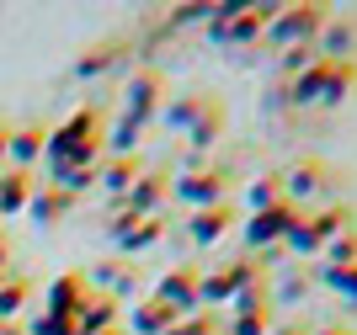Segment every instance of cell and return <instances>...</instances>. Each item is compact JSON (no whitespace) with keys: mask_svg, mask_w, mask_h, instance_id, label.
<instances>
[{"mask_svg":"<svg viewBox=\"0 0 357 335\" xmlns=\"http://www.w3.org/2000/svg\"><path fill=\"white\" fill-rule=\"evenodd\" d=\"M357 86V64H314L298 80H288V102L298 107H342Z\"/></svg>","mask_w":357,"mask_h":335,"instance_id":"cell-1","label":"cell"},{"mask_svg":"<svg viewBox=\"0 0 357 335\" xmlns=\"http://www.w3.org/2000/svg\"><path fill=\"white\" fill-rule=\"evenodd\" d=\"M278 6H208V38L224 48H245L267 32Z\"/></svg>","mask_w":357,"mask_h":335,"instance_id":"cell-2","label":"cell"},{"mask_svg":"<svg viewBox=\"0 0 357 335\" xmlns=\"http://www.w3.org/2000/svg\"><path fill=\"white\" fill-rule=\"evenodd\" d=\"M326 16H331L326 6H310V0H304V6H278L261 38H267L278 54H283V48H310V43H314V32L326 27Z\"/></svg>","mask_w":357,"mask_h":335,"instance_id":"cell-3","label":"cell"},{"mask_svg":"<svg viewBox=\"0 0 357 335\" xmlns=\"http://www.w3.org/2000/svg\"><path fill=\"white\" fill-rule=\"evenodd\" d=\"M160 102H165V75L155 70V64H134V70L123 75V112L128 123H155L160 117Z\"/></svg>","mask_w":357,"mask_h":335,"instance_id":"cell-4","label":"cell"},{"mask_svg":"<svg viewBox=\"0 0 357 335\" xmlns=\"http://www.w3.org/2000/svg\"><path fill=\"white\" fill-rule=\"evenodd\" d=\"M224 192H229V176L224 171H187L171 181V197H176L187 213H203V208H219Z\"/></svg>","mask_w":357,"mask_h":335,"instance_id":"cell-5","label":"cell"},{"mask_svg":"<svg viewBox=\"0 0 357 335\" xmlns=\"http://www.w3.org/2000/svg\"><path fill=\"white\" fill-rule=\"evenodd\" d=\"M320 187H326V165L320 160H298V165H288V171L278 176V192H283V203L294 208V213H310V208L320 203Z\"/></svg>","mask_w":357,"mask_h":335,"instance_id":"cell-6","label":"cell"},{"mask_svg":"<svg viewBox=\"0 0 357 335\" xmlns=\"http://www.w3.org/2000/svg\"><path fill=\"white\" fill-rule=\"evenodd\" d=\"M310 48L320 64H357V16H326Z\"/></svg>","mask_w":357,"mask_h":335,"instance_id":"cell-7","label":"cell"},{"mask_svg":"<svg viewBox=\"0 0 357 335\" xmlns=\"http://www.w3.org/2000/svg\"><path fill=\"white\" fill-rule=\"evenodd\" d=\"M294 219H304V213H294L288 203L267 208V213H256V219H245V256H267V250L283 245V234L294 229Z\"/></svg>","mask_w":357,"mask_h":335,"instance_id":"cell-8","label":"cell"},{"mask_svg":"<svg viewBox=\"0 0 357 335\" xmlns=\"http://www.w3.org/2000/svg\"><path fill=\"white\" fill-rule=\"evenodd\" d=\"M165 197H171V176H165V171H139V181L128 187L123 208H128L134 219H160V213H165Z\"/></svg>","mask_w":357,"mask_h":335,"instance_id":"cell-9","label":"cell"},{"mask_svg":"<svg viewBox=\"0 0 357 335\" xmlns=\"http://www.w3.org/2000/svg\"><path fill=\"white\" fill-rule=\"evenodd\" d=\"M149 298L165 304L171 314H197V272H192V266H171V272L155 282Z\"/></svg>","mask_w":357,"mask_h":335,"instance_id":"cell-10","label":"cell"},{"mask_svg":"<svg viewBox=\"0 0 357 335\" xmlns=\"http://www.w3.org/2000/svg\"><path fill=\"white\" fill-rule=\"evenodd\" d=\"M86 272H59V277L48 282L43 293V314H64V320H75V309L86 304Z\"/></svg>","mask_w":357,"mask_h":335,"instance_id":"cell-11","label":"cell"},{"mask_svg":"<svg viewBox=\"0 0 357 335\" xmlns=\"http://www.w3.org/2000/svg\"><path fill=\"white\" fill-rule=\"evenodd\" d=\"M123 309H118V298H107V293H91L86 304L75 309V335H102V330H123V320H118Z\"/></svg>","mask_w":357,"mask_h":335,"instance_id":"cell-12","label":"cell"},{"mask_svg":"<svg viewBox=\"0 0 357 335\" xmlns=\"http://www.w3.org/2000/svg\"><path fill=\"white\" fill-rule=\"evenodd\" d=\"M208 102H213L208 91H181L176 102H165V107H160V117H155V123H160L165 133H187L197 117L208 112Z\"/></svg>","mask_w":357,"mask_h":335,"instance_id":"cell-13","label":"cell"},{"mask_svg":"<svg viewBox=\"0 0 357 335\" xmlns=\"http://www.w3.org/2000/svg\"><path fill=\"white\" fill-rule=\"evenodd\" d=\"M139 171H144V165H139V155H123V160L102 155V165H96V187H102L112 203H123V197H128V187L139 181Z\"/></svg>","mask_w":357,"mask_h":335,"instance_id":"cell-14","label":"cell"},{"mask_svg":"<svg viewBox=\"0 0 357 335\" xmlns=\"http://www.w3.org/2000/svg\"><path fill=\"white\" fill-rule=\"evenodd\" d=\"M229 224H235L229 203H219V208H203V213H192V219H187V240H192V245H219Z\"/></svg>","mask_w":357,"mask_h":335,"instance_id":"cell-15","label":"cell"},{"mask_svg":"<svg viewBox=\"0 0 357 335\" xmlns=\"http://www.w3.org/2000/svg\"><path fill=\"white\" fill-rule=\"evenodd\" d=\"M176 320H181V314H171V309L155 304V298H144V304L128 309V330H134V335H165Z\"/></svg>","mask_w":357,"mask_h":335,"instance_id":"cell-16","label":"cell"},{"mask_svg":"<svg viewBox=\"0 0 357 335\" xmlns=\"http://www.w3.org/2000/svg\"><path fill=\"white\" fill-rule=\"evenodd\" d=\"M304 224H310V234L320 240V250H326L336 234L352 229V208H314V213H304Z\"/></svg>","mask_w":357,"mask_h":335,"instance_id":"cell-17","label":"cell"},{"mask_svg":"<svg viewBox=\"0 0 357 335\" xmlns=\"http://www.w3.org/2000/svg\"><path fill=\"white\" fill-rule=\"evenodd\" d=\"M123 54H128V43H123V38H107V43L86 48V59H80L75 70H80V80H96V75L118 70V59H123Z\"/></svg>","mask_w":357,"mask_h":335,"instance_id":"cell-18","label":"cell"},{"mask_svg":"<svg viewBox=\"0 0 357 335\" xmlns=\"http://www.w3.org/2000/svg\"><path fill=\"white\" fill-rule=\"evenodd\" d=\"M27 213L38 224H59L64 213H70V197H64L59 187H43V192H32V197H27Z\"/></svg>","mask_w":357,"mask_h":335,"instance_id":"cell-19","label":"cell"},{"mask_svg":"<svg viewBox=\"0 0 357 335\" xmlns=\"http://www.w3.org/2000/svg\"><path fill=\"white\" fill-rule=\"evenodd\" d=\"M219 133H224V107H219V96H213L208 112H203L192 128H187V139H192V149L203 155V149H213V139H219Z\"/></svg>","mask_w":357,"mask_h":335,"instance_id":"cell-20","label":"cell"},{"mask_svg":"<svg viewBox=\"0 0 357 335\" xmlns=\"http://www.w3.org/2000/svg\"><path fill=\"white\" fill-rule=\"evenodd\" d=\"M139 123H128V117H118L112 123V133L102 139V155H112V160H123V155H139Z\"/></svg>","mask_w":357,"mask_h":335,"instance_id":"cell-21","label":"cell"},{"mask_svg":"<svg viewBox=\"0 0 357 335\" xmlns=\"http://www.w3.org/2000/svg\"><path fill=\"white\" fill-rule=\"evenodd\" d=\"M283 203V192H278V176H256V181H245V213H267V208Z\"/></svg>","mask_w":357,"mask_h":335,"instance_id":"cell-22","label":"cell"},{"mask_svg":"<svg viewBox=\"0 0 357 335\" xmlns=\"http://www.w3.org/2000/svg\"><path fill=\"white\" fill-rule=\"evenodd\" d=\"M43 139H48V133H38V128H22V133H11V139H6V155H11L16 165H32L38 155H43Z\"/></svg>","mask_w":357,"mask_h":335,"instance_id":"cell-23","label":"cell"},{"mask_svg":"<svg viewBox=\"0 0 357 335\" xmlns=\"http://www.w3.org/2000/svg\"><path fill=\"white\" fill-rule=\"evenodd\" d=\"M320 288H331L336 298L357 304V266H320Z\"/></svg>","mask_w":357,"mask_h":335,"instance_id":"cell-24","label":"cell"},{"mask_svg":"<svg viewBox=\"0 0 357 335\" xmlns=\"http://www.w3.org/2000/svg\"><path fill=\"white\" fill-rule=\"evenodd\" d=\"M304 293H310V277H304V272H288V277L278 282V288H267V304H272V314H278V309H288V304H298Z\"/></svg>","mask_w":357,"mask_h":335,"instance_id":"cell-25","label":"cell"},{"mask_svg":"<svg viewBox=\"0 0 357 335\" xmlns=\"http://www.w3.org/2000/svg\"><path fill=\"white\" fill-rule=\"evenodd\" d=\"M54 181H59L64 197H75V192L96 187V165H54Z\"/></svg>","mask_w":357,"mask_h":335,"instance_id":"cell-26","label":"cell"},{"mask_svg":"<svg viewBox=\"0 0 357 335\" xmlns=\"http://www.w3.org/2000/svg\"><path fill=\"white\" fill-rule=\"evenodd\" d=\"M27 197H32V187H27V176H22V171H11L6 181H0V213H22Z\"/></svg>","mask_w":357,"mask_h":335,"instance_id":"cell-27","label":"cell"},{"mask_svg":"<svg viewBox=\"0 0 357 335\" xmlns=\"http://www.w3.org/2000/svg\"><path fill=\"white\" fill-rule=\"evenodd\" d=\"M320 266H357V229L336 234V240L320 250Z\"/></svg>","mask_w":357,"mask_h":335,"instance_id":"cell-28","label":"cell"},{"mask_svg":"<svg viewBox=\"0 0 357 335\" xmlns=\"http://www.w3.org/2000/svg\"><path fill=\"white\" fill-rule=\"evenodd\" d=\"M314 64H320L314 48H283V54H278V75H283V80H298V75L314 70Z\"/></svg>","mask_w":357,"mask_h":335,"instance_id":"cell-29","label":"cell"},{"mask_svg":"<svg viewBox=\"0 0 357 335\" xmlns=\"http://www.w3.org/2000/svg\"><path fill=\"white\" fill-rule=\"evenodd\" d=\"M213 330H219V314H208V309H197V314H181V320L171 325L165 335H213Z\"/></svg>","mask_w":357,"mask_h":335,"instance_id":"cell-30","label":"cell"},{"mask_svg":"<svg viewBox=\"0 0 357 335\" xmlns=\"http://www.w3.org/2000/svg\"><path fill=\"white\" fill-rule=\"evenodd\" d=\"M272 325H278V314H251V320H229L224 335H272Z\"/></svg>","mask_w":357,"mask_h":335,"instance_id":"cell-31","label":"cell"},{"mask_svg":"<svg viewBox=\"0 0 357 335\" xmlns=\"http://www.w3.org/2000/svg\"><path fill=\"white\" fill-rule=\"evenodd\" d=\"M22 304H27V282H22V277H11L6 288H0V320H11V314H16Z\"/></svg>","mask_w":357,"mask_h":335,"instance_id":"cell-32","label":"cell"},{"mask_svg":"<svg viewBox=\"0 0 357 335\" xmlns=\"http://www.w3.org/2000/svg\"><path fill=\"white\" fill-rule=\"evenodd\" d=\"M27 335H75V320H64V314H38V320L27 325Z\"/></svg>","mask_w":357,"mask_h":335,"instance_id":"cell-33","label":"cell"},{"mask_svg":"<svg viewBox=\"0 0 357 335\" xmlns=\"http://www.w3.org/2000/svg\"><path fill=\"white\" fill-rule=\"evenodd\" d=\"M123 272H128V266H118V261H102V266H91V277H86V293H91V288H112V282H118Z\"/></svg>","mask_w":357,"mask_h":335,"instance_id":"cell-34","label":"cell"},{"mask_svg":"<svg viewBox=\"0 0 357 335\" xmlns=\"http://www.w3.org/2000/svg\"><path fill=\"white\" fill-rule=\"evenodd\" d=\"M272 335H310V330H304V325H294V320H278V325H272Z\"/></svg>","mask_w":357,"mask_h":335,"instance_id":"cell-35","label":"cell"},{"mask_svg":"<svg viewBox=\"0 0 357 335\" xmlns=\"http://www.w3.org/2000/svg\"><path fill=\"white\" fill-rule=\"evenodd\" d=\"M310 335H347V330H336V325H320V330H310Z\"/></svg>","mask_w":357,"mask_h":335,"instance_id":"cell-36","label":"cell"},{"mask_svg":"<svg viewBox=\"0 0 357 335\" xmlns=\"http://www.w3.org/2000/svg\"><path fill=\"white\" fill-rule=\"evenodd\" d=\"M0 335H22V330H16V325H0Z\"/></svg>","mask_w":357,"mask_h":335,"instance_id":"cell-37","label":"cell"},{"mask_svg":"<svg viewBox=\"0 0 357 335\" xmlns=\"http://www.w3.org/2000/svg\"><path fill=\"white\" fill-rule=\"evenodd\" d=\"M102 335H123V330H102Z\"/></svg>","mask_w":357,"mask_h":335,"instance_id":"cell-38","label":"cell"},{"mask_svg":"<svg viewBox=\"0 0 357 335\" xmlns=\"http://www.w3.org/2000/svg\"><path fill=\"white\" fill-rule=\"evenodd\" d=\"M213 335H224V325H219V330H213Z\"/></svg>","mask_w":357,"mask_h":335,"instance_id":"cell-39","label":"cell"},{"mask_svg":"<svg viewBox=\"0 0 357 335\" xmlns=\"http://www.w3.org/2000/svg\"><path fill=\"white\" fill-rule=\"evenodd\" d=\"M352 229H357V219H352Z\"/></svg>","mask_w":357,"mask_h":335,"instance_id":"cell-40","label":"cell"}]
</instances>
